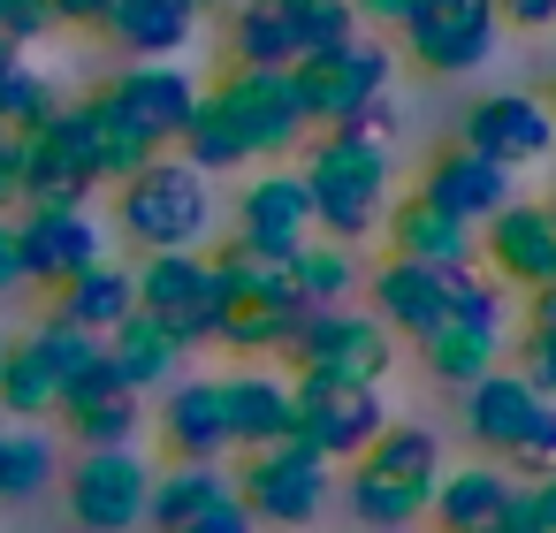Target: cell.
<instances>
[{"label": "cell", "instance_id": "cell-1", "mask_svg": "<svg viewBox=\"0 0 556 533\" xmlns=\"http://www.w3.org/2000/svg\"><path fill=\"white\" fill-rule=\"evenodd\" d=\"M313 138L290 69H237L222 85H199V107L176 138V161H191L199 176H229L252 161H290Z\"/></svg>", "mask_w": 556, "mask_h": 533}, {"label": "cell", "instance_id": "cell-2", "mask_svg": "<svg viewBox=\"0 0 556 533\" xmlns=\"http://www.w3.org/2000/svg\"><path fill=\"white\" fill-rule=\"evenodd\" d=\"M298 183L313 199V229L328 244H366L381 237V214L396 199V161H389V138H366V130H313L298 145Z\"/></svg>", "mask_w": 556, "mask_h": 533}, {"label": "cell", "instance_id": "cell-3", "mask_svg": "<svg viewBox=\"0 0 556 533\" xmlns=\"http://www.w3.org/2000/svg\"><path fill=\"white\" fill-rule=\"evenodd\" d=\"M206 267H214V343L237 351V358L290 351V335L305 320L290 259H267V252L229 237V244H206Z\"/></svg>", "mask_w": 556, "mask_h": 533}, {"label": "cell", "instance_id": "cell-4", "mask_svg": "<svg viewBox=\"0 0 556 533\" xmlns=\"http://www.w3.org/2000/svg\"><path fill=\"white\" fill-rule=\"evenodd\" d=\"M434 480H442V434L419 427V419H389V427L351 457L343 503H351V518H358L366 533H404V525L427 518Z\"/></svg>", "mask_w": 556, "mask_h": 533}, {"label": "cell", "instance_id": "cell-5", "mask_svg": "<svg viewBox=\"0 0 556 533\" xmlns=\"http://www.w3.org/2000/svg\"><path fill=\"white\" fill-rule=\"evenodd\" d=\"M115 191V229L130 252H206L214 237V176H199L191 161L161 153L138 176L108 183Z\"/></svg>", "mask_w": 556, "mask_h": 533}, {"label": "cell", "instance_id": "cell-6", "mask_svg": "<svg viewBox=\"0 0 556 533\" xmlns=\"http://www.w3.org/2000/svg\"><path fill=\"white\" fill-rule=\"evenodd\" d=\"M503 351H510V290L480 259L450 267V313L419 335V366L442 389H472L480 373L503 366Z\"/></svg>", "mask_w": 556, "mask_h": 533}, {"label": "cell", "instance_id": "cell-7", "mask_svg": "<svg viewBox=\"0 0 556 533\" xmlns=\"http://www.w3.org/2000/svg\"><path fill=\"white\" fill-rule=\"evenodd\" d=\"M457 396H465V404H457V427H465V442H472L488 465H503L510 480L556 472V404L533 396L510 366L480 373V381L457 389Z\"/></svg>", "mask_w": 556, "mask_h": 533}, {"label": "cell", "instance_id": "cell-8", "mask_svg": "<svg viewBox=\"0 0 556 533\" xmlns=\"http://www.w3.org/2000/svg\"><path fill=\"white\" fill-rule=\"evenodd\" d=\"M290 381L305 389H381L389 366H396V343L374 313L358 305H328V313H305L298 335H290Z\"/></svg>", "mask_w": 556, "mask_h": 533}, {"label": "cell", "instance_id": "cell-9", "mask_svg": "<svg viewBox=\"0 0 556 533\" xmlns=\"http://www.w3.org/2000/svg\"><path fill=\"white\" fill-rule=\"evenodd\" d=\"M108 351V335H85L70 320H39L31 335L0 343V419H54L62 389Z\"/></svg>", "mask_w": 556, "mask_h": 533}, {"label": "cell", "instance_id": "cell-10", "mask_svg": "<svg viewBox=\"0 0 556 533\" xmlns=\"http://www.w3.org/2000/svg\"><path fill=\"white\" fill-rule=\"evenodd\" d=\"M290 85H298V107H305V123H313V130L358 123L374 100H389V92H396V47L358 31V39H343V47H328V54L298 62V69H290Z\"/></svg>", "mask_w": 556, "mask_h": 533}, {"label": "cell", "instance_id": "cell-11", "mask_svg": "<svg viewBox=\"0 0 556 533\" xmlns=\"http://www.w3.org/2000/svg\"><path fill=\"white\" fill-rule=\"evenodd\" d=\"M396 47L427 77H472L503 54V16L495 0H412V16L396 24Z\"/></svg>", "mask_w": 556, "mask_h": 533}, {"label": "cell", "instance_id": "cell-12", "mask_svg": "<svg viewBox=\"0 0 556 533\" xmlns=\"http://www.w3.org/2000/svg\"><path fill=\"white\" fill-rule=\"evenodd\" d=\"M100 168L85 153V130H77V100H62L47 123L16 130V206H92Z\"/></svg>", "mask_w": 556, "mask_h": 533}, {"label": "cell", "instance_id": "cell-13", "mask_svg": "<svg viewBox=\"0 0 556 533\" xmlns=\"http://www.w3.org/2000/svg\"><path fill=\"white\" fill-rule=\"evenodd\" d=\"M229 487L244 495V510L260 525H313L328 510V457L290 434V442L244 449V465L229 472Z\"/></svg>", "mask_w": 556, "mask_h": 533}, {"label": "cell", "instance_id": "cell-14", "mask_svg": "<svg viewBox=\"0 0 556 533\" xmlns=\"http://www.w3.org/2000/svg\"><path fill=\"white\" fill-rule=\"evenodd\" d=\"M153 457L138 442L123 449H77V465H62V495L70 518L85 533H138L146 525V495H153Z\"/></svg>", "mask_w": 556, "mask_h": 533}, {"label": "cell", "instance_id": "cell-15", "mask_svg": "<svg viewBox=\"0 0 556 533\" xmlns=\"http://www.w3.org/2000/svg\"><path fill=\"white\" fill-rule=\"evenodd\" d=\"M9 237H16V267L31 290H62L70 275L108 259V221L92 206H16Z\"/></svg>", "mask_w": 556, "mask_h": 533}, {"label": "cell", "instance_id": "cell-16", "mask_svg": "<svg viewBox=\"0 0 556 533\" xmlns=\"http://www.w3.org/2000/svg\"><path fill=\"white\" fill-rule=\"evenodd\" d=\"M130 282H138V313L161 320L184 351L214 343V267H206V252H138Z\"/></svg>", "mask_w": 556, "mask_h": 533}, {"label": "cell", "instance_id": "cell-17", "mask_svg": "<svg viewBox=\"0 0 556 533\" xmlns=\"http://www.w3.org/2000/svg\"><path fill=\"white\" fill-rule=\"evenodd\" d=\"M457 145L518 176V168H541V161L556 153V115H548L541 92H488V100L465 107Z\"/></svg>", "mask_w": 556, "mask_h": 533}, {"label": "cell", "instance_id": "cell-18", "mask_svg": "<svg viewBox=\"0 0 556 533\" xmlns=\"http://www.w3.org/2000/svg\"><path fill=\"white\" fill-rule=\"evenodd\" d=\"M472 259H480L503 290H541V282H556V206L510 199L503 214H488V221L472 229Z\"/></svg>", "mask_w": 556, "mask_h": 533}, {"label": "cell", "instance_id": "cell-19", "mask_svg": "<svg viewBox=\"0 0 556 533\" xmlns=\"http://www.w3.org/2000/svg\"><path fill=\"white\" fill-rule=\"evenodd\" d=\"M54 411H62V427H70V442H77V449H123V442H138V434H146V396L108 366V351H100V358L62 389V404H54Z\"/></svg>", "mask_w": 556, "mask_h": 533}, {"label": "cell", "instance_id": "cell-20", "mask_svg": "<svg viewBox=\"0 0 556 533\" xmlns=\"http://www.w3.org/2000/svg\"><path fill=\"white\" fill-rule=\"evenodd\" d=\"M100 92H108L161 153H176V138H184V123H191V107H199V77H191L184 62H123Z\"/></svg>", "mask_w": 556, "mask_h": 533}, {"label": "cell", "instance_id": "cell-21", "mask_svg": "<svg viewBox=\"0 0 556 533\" xmlns=\"http://www.w3.org/2000/svg\"><path fill=\"white\" fill-rule=\"evenodd\" d=\"M305 237H320V229H313V199H305L298 168L244 176V191H237V244H252L267 259H290Z\"/></svg>", "mask_w": 556, "mask_h": 533}, {"label": "cell", "instance_id": "cell-22", "mask_svg": "<svg viewBox=\"0 0 556 533\" xmlns=\"http://www.w3.org/2000/svg\"><path fill=\"white\" fill-rule=\"evenodd\" d=\"M153 427H161V449L176 465H206V457H229V411H222V373H176L153 404Z\"/></svg>", "mask_w": 556, "mask_h": 533}, {"label": "cell", "instance_id": "cell-23", "mask_svg": "<svg viewBox=\"0 0 556 533\" xmlns=\"http://www.w3.org/2000/svg\"><path fill=\"white\" fill-rule=\"evenodd\" d=\"M389 427L381 389H305L298 381V442H313L328 465H351Z\"/></svg>", "mask_w": 556, "mask_h": 533}, {"label": "cell", "instance_id": "cell-24", "mask_svg": "<svg viewBox=\"0 0 556 533\" xmlns=\"http://www.w3.org/2000/svg\"><path fill=\"white\" fill-rule=\"evenodd\" d=\"M427 206H442L450 221H465V229H480L488 214H503L518 191H510V168H495V161H480V153H465V145H442L427 168H419V183H412Z\"/></svg>", "mask_w": 556, "mask_h": 533}, {"label": "cell", "instance_id": "cell-25", "mask_svg": "<svg viewBox=\"0 0 556 533\" xmlns=\"http://www.w3.org/2000/svg\"><path fill=\"white\" fill-rule=\"evenodd\" d=\"M100 31L130 54V62H184L206 31V9L199 0H108Z\"/></svg>", "mask_w": 556, "mask_h": 533}, {"label": "cell", "instance_id": "cell-26", "mask_svg": "<svg viewBox=\"0 0 556 533\" xmlns=\"http://www.w3.org/2000/svg\"><path fill=\"white\" fill-rule=\"evenodd\" d=\"M366 305H374V320L389 328V335H404V343H419L442 313H450V267H419V259H381L366 282Z\"/></svg>", "mask_w": 556, "mask_h": 533}, {"label": "cell", "instance_id": "cell-27", "mask_svg": "<svg viewBox=\"0 0 556 533\" xmlns=\"http://www.w3.org/2000/svg\"><path fill=\"white\" fill-rule=\"evenodd\" d=\"M222 411H229V442L237 449H267L298 434V381L275 366H237L222 373Z\"/></svg>", "mask_w": 556, "mask_h": 533}, {"label": "cell", "instance_id": "cell-28", "mask_svg": "<svg viewBox=\"0 0 556 533\" xmlns=\"http://www.w3.org/2000/svg\"><path fill=\"white\" fill-rule=\"evenodd\" d=\"M510 487H518V480H510L503 465H488V457L442 465V480H434V495H427V518H434L442 533H495Z\"/></svg>", "mask_w": 556, "mask_h": 533}, {"label": "cell", "instance_id": "cell-29", "mask_svg": "<svg viewBox=\"0 0 556 533\" xmlns=\"http://www.w3.org/2000/svg\"><path fill=\"white\" fill-rule=\"evenodd\" d=\"M381 229H389V259H419V267H465L472 259V229L450 221L442 206H427L419 191L389 199Z\"/></svg>", "mask_w": 556, "mask_h": 533}, {"label": "cell", "instance_id": "cell-30", "mask_svg": "<svg viewBox=\"0 0 556 533\" xmlns=\"http://www.w3.org/2000/svg\"><path fill=\"white\" fill-rule=\"evenodd\" d=\"M130 313H138L130 267H123V259H92L85 275H70V282L54 290V313H47V320H70V328H85V335H115Z\"/></svg>", "mask_w": 556, "mask_h": 533}, {"label": "cell", "instance_id": "cell-31", "mask_svg": "<svg viewBox=\"0 0 556 533\" xmlns=\"http://www.w3.org/2000/svg\"><path fill=\"white\" fill-rule=\"evenodd\" d=\"M77 130H85V153H92L100 183H123V176H138L146 161H161V145H153L108 92H85V100H77Z\"/></svg>", "mask_w": 556, "mask_h": 533}, {"label": "cell", "instance_id": "cell-32", "mask_svg": "<svg viewBox=\"0 0 556 533\" xmlns=\"http://www.w3.org/2000/svg\"><path fill=\"white\" fill-rule=\"evenodd\" d=\"M184 358H191V351H184L161 320H146V313H130V320L108 335V366H115L138 396H161V389L184 373Z\"/></svg>", "mask_w": 556, "mask_h": 533}, {"label": "cell", "instance_id": "cell-33", "mask_svg": "<svg viewBox=\"0 0 556 533\" xmlns=\"http://www.w3.org/2000/svg\"><path fill=\"white\" fill-rule=\"evenodd\" d=\"M62 480V442L39 419H0V503H31Z\"/></svg>", "mask_w": 556, "mask_h": 533}, {"label": "cell", "instance_id": "cell-34", "mask_svg": "<svg viewBox=\"0 0 556 533\" xmlns=\"http://www.w3.org/2000/svg\"><path fill=\"white\" fill-rule=\"evenodd\" d=\"M290 282H298V305L305 313H328V305H351L366 267H358V244H328V237H305L290 252Z\"/></svg>", "mask_w": 556, "mask_h": 533}, {"label": "cell", "instance_id": "cell-35", "mask_svg": "<svg viewBox=\"0 0 556 533\" xmlns=\"http://www.w3.org/2000/svg\"><path fill=\"white\" fill-rule=\"evenodd\" d=\"M222 487H229V457H206V465H161V472H153V495H146V525H153V533H176V525H191Z\"/></svg>", "mask_w": 556, "mask_h": 533}, {"label": "cell", "instance_id": "cell-36", "mask_svg": "<svg viewBox=\"0 0 556 533\" xmlns=\"http://www.w3.org/2000/svg\"><path fill=\"white\" fill-rule=\"evenodd\" d=\"M229 62L237 69H290L298 62L282 0H237L229 9Z\"/></svg>", "mask_w": 556, "mask_h": 533}, {"label": "cell", "instance_id": "cell-37", "mask_svg": "<svg viewBox=\"0 0 556 533\" xmlns=\"http://www.w3.org/2000/svg\"><path fill=\"white\" fill-rule=\"evenodd\" d=\"M282 16H290V47H298V62H313V54H328V47H343V39L366 31L351 0H282ZM298 62H290V69H298Z\"/></svg>", "mask_w": 556, "mask_h": 533}, {"label": "cell", "instance_id": "cell-38", "mask_svg": "<svg viewBox=\"0 0 556 533\" xmlns=\"http://www.w3.org/2000/svg\"><path fill=\"white\" fill-rule=\"evenodd\" d=\"M62 107V85L47 69H31V54H9L0 62V130H31Z\"/></svg>", "mask_w": 556, "mask_h": 533}, {"label": "cell", "instance_id": "cell-39", "mask_svg": "<svg viewBox=\"0 0 556 533\" xmlns=\"http://www.w3.org/2000/svg\"><path fill=\"white\" fill-rule=\"evenodd\" d=\"M510 373L533 389V396H548L556 404V335H541V328H510Z\"/></svg>", "mask_w": 556, "mask_h": 533}, {"label": "cell", "instance_id": "cell-40", "mask_svg": "<svg viewBox=\"0 0 556 533\" xmlns=\"http://www.w3.org/2000/svg\"><path fill=\"white\" fill-rule=\"evenodd\" d=\"M0 31H9L24 54L39 47V39H54L62 24H54V9H47V0H0Z\"/></svg>", "mask_w": 556, "mask_h": 533}, {"label": "cell", "instance_id": "cell-41", "mask_svg": "<svg viewBox=\"0 0 556 533\" xmlns=\"http://www.w3.org/2000/svg\"><path fill=\"white\" fill-rule=\"evenodd\" d=\"M176 533H260V518L244 510V495H237V487H222V495H214L191 525H176Z\"/></svg>", "mask_w": 556, "mask_h": 533}, {"label": "cell", "instance_id": "cell-42", "mask_svg": "<svg viewBox=\"0 0 556 533\" xmlns=\"http://www.w3.org/2000/svg\"><path fill=\"white\" fill-rule=\"evenodd\" d=\"M503 31H556V0H495Z\"/></svg>", "mask_w": 556, "mask_h": 533}, {"label": "cell", "instance_id": "cell-43", "mask_svg": "<svg viewBox=\"0 0 556 533\" xmlns=\"http://www.w3.org/2000/svg\"><path fill=\"white\" fill-rule=\"evenodd\" d=\"M526 518H533V533H556V472L526 480Z\"/></svg>", "mask_w": 556, "mask_h": 533}, {"label": "cell", "instance_id": "cell-44", "mask_svg": "<svg viewBox=\"0 0 556 533\" xmlns=\"http://www.w3.org/2000/svg\"><path fill=\"white\" fill-rule=\"evenodd\" d=\"M47 9H54V24H62V31H100L108 0H47Z\"/></svg>", "mask_w": 556, "mask_h": 533}, {"label": "cell", "instance_id": "cell-45", "mask_svg": "<svg viewBox=\"0 0 556 533\" xmlns=\"http://www.w3.org/2000/svg\"><path fill=\"white\" fill-rule=\"evenodd\" d=\"M351 9H358L366 31H396V24L412 16V0H351Z\"/></svg>", "mask_w": 556, "mask_h": 533}, {"label": "cell", "instance_id": "cell-46", "mask_svg": "<svg viewBox=\"0 0 556 533\" xmlns=\"http://www.w3.org/2000/svg\"><path fill=\"white\" fill-rule=\"evenodd\" d=\"M16 214V130H0V221Z\"/></svg>", "mask_w": 556, "mask_h": 533}, {"label": "cell", "instance_id": "cell-47", "mask_svg": "<svg viewBox=\"0 0 556 533\" xmlns=\"http://www.w3.org/2000/svg\"><path fill=\"white\" fill-rule=\"evenodd\" d=\"M24 290V267H16V237H9V221H0V297H16Z\"/></svg>", "mask_w": 556, "mask_h": 533}, {"label": "cell", "instance_id": "cell-48", "mask_svg": "<svg viewBox=\"0 0 556 533\" xmlns=\"http://www.w3.org/2000/svg\"><path fill=\"white\" fill-rule=\"evenodd\" d=\"M526 328L556 335V282H541V290H533V313H526Z\"/></svg>", "mask_w": 556, "mask_h": 533}, {"label": "cell", "instance_id": "cell-49", "mask_svg": "<svg viewBox=\"0 0 556 533\" xmlns=\"http://www.w3.org/2000/svg\"><path fill=\"white\" fill-rule=\"evenodd\" d=\"M541 100H548V115H556V62H548V85H541Z\"/></svg>", "mask_w": 556, "mask_h": 533}, {"label": "cell", "instance_id": "cell-50", "mask_svg": "<svg viewBox=\"0 0 556 533\" xmlns=\"http://www.w3.org/2000/svg\"><path fill=\"white\" fill-rule=\"evenodd\" d=\"M9 54H24V47H16V39H9V31H0V62H9Z\"/></svg>", "mask_w": 556, "mask_h": 533}, {"label": "cell", "instance_id": "cell-51", "mask_svg": "<svg viewBox=\"0 0 556 533\" xmlns=\"http://www.w3.org/2000/svg\"><path fill=\"white\" fill-rule=\"evenodd\" d=\"M0 343H9V335H0Z\"/></svg>", "mask_w": 556, "mask_h": 533}]
</instances>
